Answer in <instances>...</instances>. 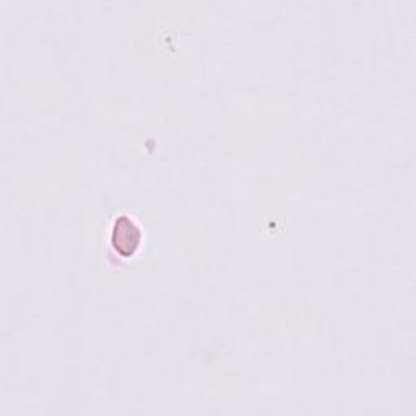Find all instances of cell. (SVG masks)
Masks as SVG:
<instances>
[{
    "mask_svg": "<svg viewBox=\"0 0 416 416\" xmlns=\"http://www.w3.org/2000/svg\"><path fill=\"white\" fill-rule=\"evenodd\" d=\"M114 236L117 239L116 246L119 248V250L127 248L132 254L133 250L137 249V246L140 244V234H138L137 228L133 226V223L128 222V220H119V222H117Z\"/></svg>",
    "mask_w": 416,
    "mask_h": 416,
    "instance_id": "6da1fadb",
    "label": "cell"
}]
</instances>
